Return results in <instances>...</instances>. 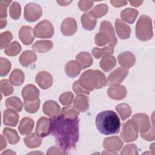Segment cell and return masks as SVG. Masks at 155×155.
Returning a JSON list of instances; mask_svg holds the SVG:
<instances>
[{
  "label": "cell",
  "mask_w": 155,
  "mask_h": 155,
  "mask_svg": "<svg viewBox=\"0 0 155 155\" xmlns=\"http://www.w3.org/2000/svg\"><path fill=\"white\" fill-rule=\"evenodd\" d=\"M129 71L123 67H118L112 71L107 78V84L109 85L119 84L127 76Z\"/></svg>",
  "instance_id": "obj_9"
},
{
  "label": "cell",
  "mask_w": 155,
  "mask_h": 155,
  "mask_svg": "<svg viewBox=\"0 0 155 155\" xmlns=\"http://www.w3.org/2000/svg\"><path fill=\"white\" fill-rule=\"evenodd\" d=\"M9 14L10 17L15 19L18 20L21 14V7L18 2H13L9 9Z\"/></svg>",
  "instance_id": "obj_42"
},
{
  "label": "cell",
  "mask_w": 155,
  "mask_h": 155,
  "mask_svg": "<svg viewBox=\"0 0 155 155\" xmlns=\"http://www.w3.org/2000/svg\"><path fill=\"white\" fill-rule=\"evenodd\" d=\"M53 46V42L50 40H41L34 43L31 47L34 51L38 53H46L50 51Z\"/></svg>",
  "instance_id": "obj_26"
},
{
  "label": "cell",
  "mask_w": 155,
  "mask_h": 155,
  "mask_svg": "<svg viewBox=\"0 0 155 155\" xmlns=\"http://www.w3.org/2000/svg\"><path fill=\"white\" fill-rule=\"evenodd\" d=\"M131 120L136 124L140 134L146 133L151 128L149 116L145 113L135 114L132 116Z\"/></svg>",
  "instance_id": "obj_8"
},
{
  "label": "cell",
  "mask_w": 155,
  "mask_h": 155,
  "mask_svg": "<svg viewBox=\"0 0 155 155\" xmlns=\"http://www.w3.org/2000/svg\"><path fill=\"white\" fill-rule=\"evenodd\" d=\"M2 154H16L15 152H13V151H12L11 150H7L5 151H4V152H3L2 153Z\"/></svg>",
  "instance_id": "obj_59"
},
{
  "label": "cell",
  "mask_w": 155,
  "mask_h": 155,
  "mask_svg": "<svg viewBox=\"0 0 155 155\" xmlns=\"http://www.w3.org/2000/svg\"><path fill=\"white\" fill-rule=\"evenodd\" d=\"M51 120L46 117H40L36 124V133L40 137L47 136L51 131Z\"/></svg>",
  "instance_id": "obj_11"
},
{
  "label": "cell",
  "mask_w": 155,
  "mask_h": 155,
  "mask_svg": "<svg viewBox=\"0 0 155 155\" xmlns=\"http://www.w3.org/2000/svg\"><path fill=\"white\" fill-rule=\"evenodd\" d=\"M114 24L117 35L120 39L124 40L130 38L131 28L129 25L119 19H116L115 20Z\"/></svg>",
  "instance_id": "obj_17"
},
{
  "label": "cell",
  "mask_w": 155,
  "mask_h": 155,
  "mask_svg": "<svg viewBox=\"0 0 155 155\" xmlns=\"http://www.w3.org/2000/svg\"><path fill=\"white\" fill-rule=\"evenodd\" d=\"M37 60L36 54L32 51L26 50L24 51L19 58L20 64L25 67H28Z\"/></svg>",
  "instance_id": "obj_27"
},
{
  "label": "cell",
  "mask_w": 155,
  "mask_h": 155,
  "mask_svg": "<svg viewBox=\"0 0 155 155\" xmlns=\"http://www.w3.org/2000/svg\"><path fill=\"white\" fill-rule=\"evenodd\" d=\"M32 28L30 26H22L19 31V38L25 45H28L35 39Z\"/></svg>",
  "instance_id": "obj_19"
},
{
  "label": "cell",
  "mask_w": 155,
  "mask_h": 155,
  "mask_svg": "<svg viewBox=\"0 0 155 155\" xmlns=\"http://www.w3.org/2000/svg\"><path fill=\"white\" fill-rule=\"evenodd\" d=\"M24 73L19 69H14L9 77L10 82L15 86L21 85L24 82Z\"/></svg>",
  "instance_id": "obj_32"
},
{
  "label": "cell",
  "mask_w": 155,
  "mask_h": 155,
  "mask_svg": "<svg viewBox=\"0 0 155 155\" xmlns=\"http://www.w3.org/2000/svg\"><path fill=\"white\" fill-rule=\"evenodd\" d=\"M42 13L41 7L36 3L30 2L24 7V17L25 19L30 22H35L40 18Z\"/></svg>",
  "instance_id": "obj_7"
},
{
  "label": "cell",
  "mask_w": 155,
  "mask_h": 155,
  "mask_svg": "<svg viewBox=\"0 0 155 155\" xmlns=\"http://www.w3.org/2000/svg\"><path fill=\"white\" fill-rule=\"evenodd\" d=\"M13 39V35L9 31L2 32L0 35V45L1 49L6 48L9 45L10 42Z\"/></svg>",
  "instance_id": "obj_41"
},
{
  "label": "cell",
  "mask_w": 155,
  "mask_h": 155,
  "mask_svg": "<svg viewBox=\"0 0 155 155\" xmlns=\"http://www.w3.org/2000/svg\"><path fill=\"white\" fill-rule=\"evenodd\" d=\"M73 90L74 91V93L76 94H87L88 95L90 94V91H88V90H85L84 87H82L81 84L79 83L78 81H76L74 82V84H73Z\"/></svg>",
  "instance_id": "obj_49"
},
{
  "label": "cell",
  "mask_w": 155,
  "mask_h": 155,
  "mask_svg": "<svg viewBox=\"0 0 155 155\" xmlns=\"http://www.w3.org/2000/svg\"><path fill=\"white\" fill-rule=\"evenodd\" d=\"M41 104L39 98L33 101H24V108L27 112L35 113L39 108Z\"/></svg>",
  "instance_id": "obj_39"
},
{
  "label": "cell",
  "mask_w": 155,
  "mask_h": 155,
  "mask_svg": "<svg viewBox=\"0 0 155 155\" xmlns=\"http://www.w3.org/2000/svg\"><path fill=\"white\" fill-rule=\"evenodd\" d=\"M102 154H117V153L116 151H112V150H105L104 151Z\"/></svg>",
  "instance_id": "obj_58"
},
{
  "label": "cell",
  "mask_w": 155,
  "mask_h": 155,
  "mask_svg": "<svg viewBox=\"0 0 155 155\" xmlns=\"http://www.w3.org/2000/svg\"><path fill=\"white\" fill-rule=\"evenodd\" d=\"M43 113L52 118L57 117L61 111L59 105L54 101L49 100L44 102L42 107Z\"/></svg>",
  "instance_id": "obj_15"
},
{
  "label": "cell",
  "mask_w": 155,
  "mask_h": 155,
  "mask_svg": "<svg viewBox=\"0 0 155 155\" xmlns=\"http://www.w3.org/2000/svg\"><path fill=\"white\" fill-rule=\"evenodd\" d=\"M58 4H59L60 5H62V6H66L67 5H68L69 4H70L72 1H56Z\"/></svg>",
  "instance_id": "obj_56"
},
{
  "label": "cell",
  "mask_w": 155,
  "mask_h": 155,
  "mask_svg": "<svg viewBox=\"0 0 155 155\" xmlns=\"http://www.w3.org/2000/svg\"><path fill=\"white\" fill-rule=\"evenodd\" d=\"M92 54L96 59H99L107 56L112 54L114 53V48L110 46L105 47L102 48L94 47L92 51Z\"/></svg>",
  "instance_id": "obj_36"
},
{
  "label": "cell",
  "mask_w": 155,
  "mask_h": 155,
  "mask_svg": "<svg viewBox=\"0 0 155 155\" xmlns=\"http://www.w3.org/2000/svg\"><path fill=\"white\" fill-rule=\"evenodd\" d=\"M78 26L76 20L71 17L65 18L61 23V31L66 36L73 35L77 31Z\"/></svg>",
  "instance_id": "obj_12"
},
{
  "label": "cell",
  "mask_w": 155,
  "mask_h": 155,
  "mask_svg": "<svg viewBox=\"0 0 155 155\" xmlns=\"http://www.w3.org/2000/svg\"><path fill=\"white\" fill-rule=\"evenodd\" d=\"M66 154L64 151L60 147H52L50 148L47 152V154Z\"/></svg>",
  "instance_id": "obj_52"
},
{
  "label": "cell",
  "mask_w": 155,
  "mask_h": 155,
  "mask_svg": "<svg viewBox=\"0 0 155 155\" xmlns=\"http://www.w3.org/2000/svg\"><path fill=\"white\" fill-rule=\"evenodd\" d=\"M22 96L24 101H33L39 98V91L33 84L25 85L22 90Z\"/></svg>",
  "instance_id": "obj_21"
},
{
  "label": "cell",
  "mask_w": 155,
  "mask_h": 155,
  "mask_svg": "<svg viewBox=\"0 0 155 155\" xmlns=\"http://www.w3.org/2000/svg\"><path fill=\"white\" fill-rule=\"evenodd\" d=\"M120 154H138L137 147L134 144L126 145L120 152Z\"/></svg>",
  "instance_id": "obj_47"
},
{
  "label": "cell",
  "mask_w": 155,
  "mask_h": 155,
  "mask_svg": "<svg viewBox=\"0 0 155 155\" xmlns=\"http://www.w3.org/2000/svg\"><path fill=\"white\" fill-rule=\"evenodd\" d=\"M108 10V7L105 4H101L96 5L88 13L94 18H99L105 16Z\"/></svg>",
  "instance_id": "obj_35"
},
{
  "label": "cell",
  "mask_w": 155,
  "mask_h": 155,
  "mask_svg": "<svg viewBox=\"0 0 155 155\" xmlns=\"http://www.w3.org/2000/svg\"><path fill=\"white\" fill-rule=\"evenodd\" d=\"M116 65V58L111 55L102 58L100 61L99 66L105 72H108L112 70Z\"/></svg>",
  "instance_id": "obj_31"
},
{
  "label": "cell",
  "mask_w": 155,
  "mask_h": 155,
  "mask_svg": "<svg viewBox=\"0 0 155 155\" xmlns=\"http://www.w3.org/2000/svg\"><path fill=\"white\" fill-rule=\"evenodd\" d=\"M124 143L119 136H111L106 137L103 141L104 148L114 151H119L123 147Z\"/></svg>",
  "instance_id": "obj_16"
},
{
  "label": "cell",
  "mask_w": 155,
  "mask_h": 155,
  "mask_svg": "<svg viewBox=\"0 0 155 155\" xmlns=\"http://www.w3.org/2000/svg\"><path fill=\"white\" fill-rule=\"evenodd\" d=\"M110 3L115 7H120L125 5L128 2L127 1H110Z\"/></svg>",
  "instance_id": "obj_53"
},
{
  "label": "cell",
  "mask_w": 155,
  "mask_h": 155,
  "mask_svg": "<svg viewBox=\"0 0 155 155\" xmlns=\"http://www.w3.org/2000/svg\"><path fill=\"white\" fill-rule=\"evenodd\" d=\"M60 114L67 118L76 119L78 118L79 112L75 108L71 106H68L63 107L60 112Z\"/></svg>",
  "instance_id": "obj_40"
},
{
  "label": "cell",
  "mask_w": 155,
  "mask_h": 155,
  "mask_svg": "<svg viewBox=\"0 0 155 155\" xmlns=\"http://www.w3.org/2000/svg\"><path fill=\"white\" fill-rule=\"evenodd\" d=\"M93 4L94 2L93 1L82 0L79 1L78 7L81 11L87 12L92 7V6L93 5Z\"/></svg>",
  "instance_id": "obj_50"
},
{
  "label": "cell",
  "mask_w": 155,
  "mask_h": 155,
  "mask_svg": "<svg viewBox=\"0 0 155 155\" xmlns=\"http://www.w3.org/2000/svg\"><path fill=\"white\" fill-rule=\"evenodd\" d=\"M140 136L143 139H145L147 141L154 140L155 139V136H154V128L153 124L151 126V128H150V130L148 132H147L145 134H140Z\"/></svg>",
  "instance_id": "obj_51"
},
{
  "label": "cell",
  "mask_w": 155,
  "mask_h": 155,
  "mask_svg": "<svg viewBox=\"0 0 155 155\" xmlns=\"http://www.w3.org/2000/svg\"><path fill=\"white\" fill-rule=\"evenodd\" d=\"M117 61L119 64L123 68H129L134 65L136 57L131 52L125 51L118 55Z\"/></svg>",
  "instance_id": "obj_18"
},
{
  "label": "cell",
  "mask_w": 155,
  "mask_h": 155,
  "mask_svg": "<svg viewBox=\"0 0 155 155\" xmlns=\"http://www.w3.org/2000/svg\"><path fill=\"white\" fill-rule=\"evenodd\" d=\"M19 121V115L16 110L8 108L3 114V123L6 126L15 127Z\"/></svg>",
  "instance_id": "obj_20"
},
{
  "label": "cell",
  "mask_w": 155,
  "mask_h": 155,
  "mask_svg": "<svg viewBox=\"0 0 155 155\" xmlns=\"http://www.w3.org/2000/svg\"><path fill=\"white\" fill-rule=\"evenodd\" d=\"M129 2L132 6L137 7L141 5V4L143 2V1H130Z\"/></svg>",
  "instance_id": "obj_54"
},
{
  "label": "cell",
  "mask_w": 155,
  "mask_h": 155,
  "mask_svg": "<svg viewBox=\"0 0 155 155\" xmlns=\"http://www.w3.org/2000/svg\"><path fill=\"white\" fill-rule=\"evenodd\" d=\"M5 105L8 108L13 109L18 112L21 111L23 107V104L21 99L16 96L7 98L5 101Z\"/></svg>",
  "instance_id": "obj_34"
},
{
  "label": "cell",
  "mask_w": 155,
  "mask_h": 155,
  "mask_svg": "<svg viewBox=\"0 0 155 155\" xmlns=\"http://www.w3.org/2000/svg\"><path fill=\"white\" fill-rule=\"evenodd\" d=\"M36 84L42 89L49 88L53 84V77L50 73L45 71L39 72L35 78Z\"/></svg>",
  "instance_id": "obj_14"
},
{
  "label": "cell",
  "mask_w": 155,
  "mask_h": 155,
  "mask_svg": "<svg viewBox=\"0 0 155 155\" xmlns=\"http://www.w3.org/2000/svg\"><path fill=\"white\" fill-rule=\"evenodd\" d=\"M96 126L98 131L103 134H117L120 131V122L114 111H103L96 116Z\"/></svg>",
  "instance_id": "obj_2"
},
{
  "label": "cell",
  "mask_w": 155,
  "mask_h": 155,
  "mask_svg": "<svg viewBox=\"0 0 155 155\" xmlns=\"http://www.w3.org/2000/svg\"><path fill=\"white\" fill-rule=\"evenodd\" d=\"M3 134L11 145L16 144L19 142L20 137L15 130L6 127L3 130Z\"/></svg>",
  "instance_id": "obj_33"
},
{
  "label": "cell",
  "mask_w": 155,
  "mask_h": 155,
  "mask_svg": "<svg viewBox=\"0 0 155 155\" xmlns=\"http://www.w3.org/2000/svg\"><path fill=\"white\" fill-rule=\"evenodd\" d=\"M81 21L83 28L88 31L93 30L96 27L97 22L96 19L92 17L88 12H86L82 15Z\"/></svg>",
  "instance_id": "obj_30"
},
{
  "label": "cell",
  "mask_w": 155,
  "mask_h": 155,
  "mask_svg": "<svg viewBox=\"0 0 155 155\" xmlns=\"http://www.w3.org/2000/svg\"><path fill=\"white\" fill-rule=\"evenodd\" d=\"M76 61L79 65L81 69L84 70L93 64V59L91 55L88 52L82 51L76 55Z\"/></svg>",
  "instance_id": "obj_23"
},
{
  "label": "cell",
  "mask_w": 155,
  "mask_h": 155,
  "mask_svg": "<svg viewBox=\"0 0 155 155\" xmlns=\"http://www.w3.org/2000/svg\"><path fill=\"white\" fill-rule=\"evenodd\" d=\"M94 42L96 45L102 47L105 45L107 44H109L110 39L105 33L103 32H99L95 35Z\"/></svg>",
  "instance_id": "obj_45"
},
{
  "label": "cell",
  "mask_w": 155,
  "mask_h": 155,
  "mask_svg": "<svg viewBox=\"0 0 155 155\" xmlns=\"http://www.w3.org/2000/svg\"><path fill=\"white\" fill-rule=\"evenodd\" d=\"M21 49L20 44L17 41H13L5 49L4 52L7 56H15L21 52Z\"/></svg>",
  "instance_id": "obj_38"
},
{
  "label": "cell",
  "mask_w": 155,
  "mask_h": 155,
  "mask_svg": "<svg viewBox=\"0 0 155 155\" xmlns=\"http://www.w3.org/2000/svg\"><path fill=\"white\" fill-rule=\"evenodd\" d=\"M35 125L34 120L28 117H23L20 121L18 130L21 134L27 135L29 134L33 130Z\"/></svg>",
  "instance_id": "obj_24"
},
{
  "label": "cell",
  "mask_w": 155,
  "mask_h": 155,
  "mask_svg": "<svg viewBox=\"0 0 155 155\" xmlns=\"http://www.w3.org/2000/svg\"><path fill=\"white\" fill-rule=\"evenodd\" d=\"M78 82L88 91H93L94 88L100 89L107 85L105 75L99 70H88L84 71Z\"/></svg>",
  "instance_id": "obj_3"
},
{
  "label": "cell",
  "mask_w": 155,
  "mask_h": 155,
  "mask_svg": "<svg viewBox=\"0 0 155 155\" xmlns=\"http://www.w3.org/2000/svg\"><path fill=\"white\" fill-rule=\"evenodd\" d=\"M12 1H0V18L5 19L7 17V9Z\"/></svg>",
  "instance_id": "obj_48"
},
{
  "label": "cell",
  "mask_w": 155,
  "mask_h": 155,
  "mask_svg": "<svg viewBox=\"0 0 155 155\" xmlns=\"http://www.w3.org/2000/svg\"><path fill=\"white\" fill-rule=\"evenodd\" d=\"M10 82L5 79L1 81V91L5 96H10L13 93V88Z\"/></svg>",
  "instance_id": "obj_43"
},
{
  "label": "cell",
  "mask_w": 155,
  "mask_h": 155,
  "mask_svg": "<svg viewBox=\"0 0 155 155\" xmlns=\"http://www.w3.org/2000/svg\"><path fill=\"white\" fill-rule=\"evenodd\" d=\"M41 137L36 133H30L24 139L25 145L29 148H35L39 147L42 143Z\"/></svg>",
  "instance_id": "obj_28"
},
{
  "label": "cell",
  "mask_w": 155,
  "mask_h": 155,
  "mask_svg": "<svg viewBox=\"0 0 155 155\" xmlns=\"http://www.w3.org/2000/svg\"><path fill=\"white\" fill-rule=\"evenodd\" d=\"M7 147V143L5 139L4 138L2 135H1V150H2Z\"/></svg>",
  "instance_id": "obj_55"
},
{
  "label": "cell",
  "mask_w": 155,
  "mask_h": 155,
  "mask_svg": "<svg viewBox=\"0 0 155 155\" xmlns=\"http://www.w3.org/2000/svg\"><path fill=\"white\" fill-rule=\"evenodd\" d=\"M99 32L105 33L110 39L109 46L114 47L117 43V39L116 37L114 30L111 22L108 21H104L101 23L99 27Z\"/></svg>",
  "instance_id": "obj_10"
},
{
  "label": "cell",
  "mask_w": 155,
  "mask_h": 155,
  "mask_svg": "<svg viewBox=\"0 0 155 155\" xmlns=\"http://www.w3.org/2000/svg\"><path fill=\"white\" fill-rule=\"evenodd\" d=\"M139 12L137 10L131 8H127L121 12L120 17L123 21L131 24L134 22Z\"/></svg>",
  "instance_id": "obj_29"
},
{
  "label": "cell",
  "mask_w": 155,
  "mask_h": 155,
  "mask_svg": "<svg viewBox=\"0 0 155 155\" xmlns=\"http://www.w3.org/2000/svg\"><path fill=\"white\" fill-rule=\"evenodd\" d=\"M107 94L110 98L114 100H122L124 99L127 94L126 88L122 85H111L107 90Z\"/></svg>",
  "instance_id": "obj_13"
},
{
  "label": "cell",
  "mask_w": 155,
  "mask_h": 155,
  "mask_svg": "<svg viewBox=\"0 0 155 155\" xmlns=\"http://www.w3.org/2000/svg\"><path fill=\"white\" fill-rule=\"evenodd\" d=\"M10 62L4 58H0V75L1 76H5L9 73L11 69Z\"/></svg>",
  "instance_id": "obj_44"
},
{
  "label": "cell",
  "mask_w": 155,
  "mask_h": 155,
  "mask_svg": "<svg viewBox=\"0 0 155 155\" xmlns=\"http://www.w3.org/2000/svg\"><path fill=\"white\" fill-rule=\"evenodd\" d=\"M74 99V94L70 91L63 93L59 98L60 103L64 105H69L72 104Z\"/></svg>",
  "instance_id": "obj_46"
},
{
  "label": "cell",
  "mask_w": 155,
  "mask_h": 155,
  "mask_svg": "<svg viewBox=\"0 0 155 155\" xmlns=\"http://www.w3.org/2000/svg\"><path fill=\"white\" fill-rule=\"evenodd\" d=\"M7 25V20L6 19H1L0 20V26L1 28H4Z\"/></svg>",
  "instance_id": "obj_57"
},
{
  "label": "cell",
  "mask_w": 155,
  "mask_h": 155,
  "mask_svg": "<svg viewBox=\"0 0 155 155\" xmlns=\"http://www.w3.org/2000/svg\"><path fill=\"white\" fill-rule=\"evenodd\" d=\"M116 110L119 114L120 118L122 120L128 119L131 114V108L130 106L125 103L120 104L116 107Z\"/></svg>",
  "instance_id": "obj_37"
},
{
  "label": "cell",
  "mask_w": 155,
  "mask_h": 155,
  "mask_svg": "<svg viewBox=\"0 0 155 155\" xmlns=\"http://www.w3.org/2000/svg\"><path fill=\"white\" fill-rule=\"evenodd\" d=\"M51 133L56 143L67 154L74 148L79 137V119H70L59 114L53 118Z\"/></svg>",
  "instance_id": "obj_1"
},
{
  "label": "cell",
  "mask_w": 155,
  "mask_h": 155,
  "mask_svg": "<svg viewBox=\"0 0 155 155\" xmlns=\"http://www.w3.org/2000/svg\"><path fill=\"white\" fill-rule=\"evenodd\" d=\"M74 108L79 111L84 113L89 109V98L84 94H77L74 102Z\"/></svg>",
  "instance_id": "obj_22"
},
{
  "label": "cell",
  "mask_w": 155,
  "mask_h": 155,
  "mask_svg": "<svg viewBox=\"0 0 155 155\" xmlns=\"http://www.w3.org/2000/svg\"><path fill=\"white\" fill-rule=\"evenodd\" d=\"M54 34L53 24L48 20H44L36 24L33 29V35L39 38H50Z\"/></svg>",
  "instance_id": "obj_6"
},
{
  "label": "cell",
  "mask_w": 155,
  "mask_h": 155,
  "mask_svg": "<svg viewBox=\"0 0 155 155\" xmlns=\"http://www.w3.org/2000/svg\"><path fill=\"white\" fill-rule=\"evenodd\" d=\"M120 137L125 142H131L137 139L138 129L133 120H128L122 124Z\"/></svg>",
  "instance_id": "obj_5"
},
{
  "label": "cell",
  "mask_w": 155,
  "mask_h": 155,
  "mask_svg": "<svg viewBox=\"0 0 155 155\" xmlns=\"http://www.w3.org/2000/svg\"><path fill=\"white\" fill-rule=\"evenodd\" d=\"M136 36L141 41H148L153 36L151 19L145 15L140 16L136 24Z\"/></svg>",
  "instance_id": "obj_4"
},
{
  "label": "cell",
  "mask_w": 155,
  "mask_h": 155,
  "mask_svg": "<svg viewBox=\"0 0 155 155\" xmlns=\"http://www.w3.org/2000/svg\"><path fill=\"white\" fill-rule=\"evenodd\" d=\"M81 68L76 61H70L65 65V72L70 78H76L81 71Z\"/></svg>",
  "instance_id": "obj_25"
}]
</instances>
